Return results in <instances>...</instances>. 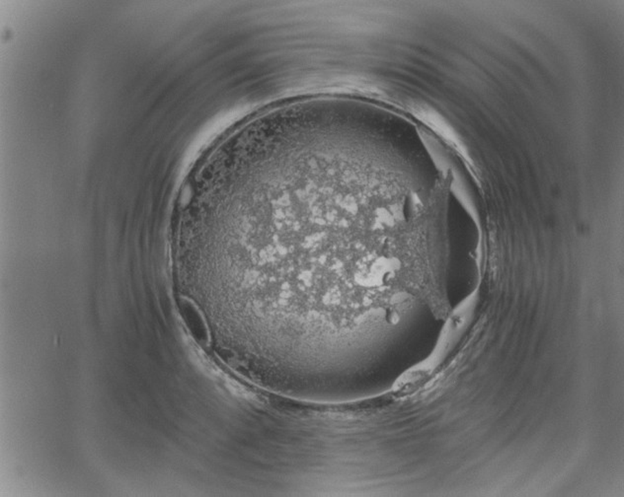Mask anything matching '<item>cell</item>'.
<instances>
[{"label": "cell", "instance_id": "6da1fadb", "mask_svg": "<svg viewBox=\"0 0 624 497\" xmlns=\"http://www.w3.org/2000/svg\"><path fill=\"white\" fill-rule=\"evenodd\" d=\"M182 313L185 318V322L189 326L190 330H192L194 336L200 341H208L209 336H208L207 327H205L198 310L188 300L185 299L183 301Z\"/></svg>", "mask_w": 624, "mask_h": 497}]
</instances>
